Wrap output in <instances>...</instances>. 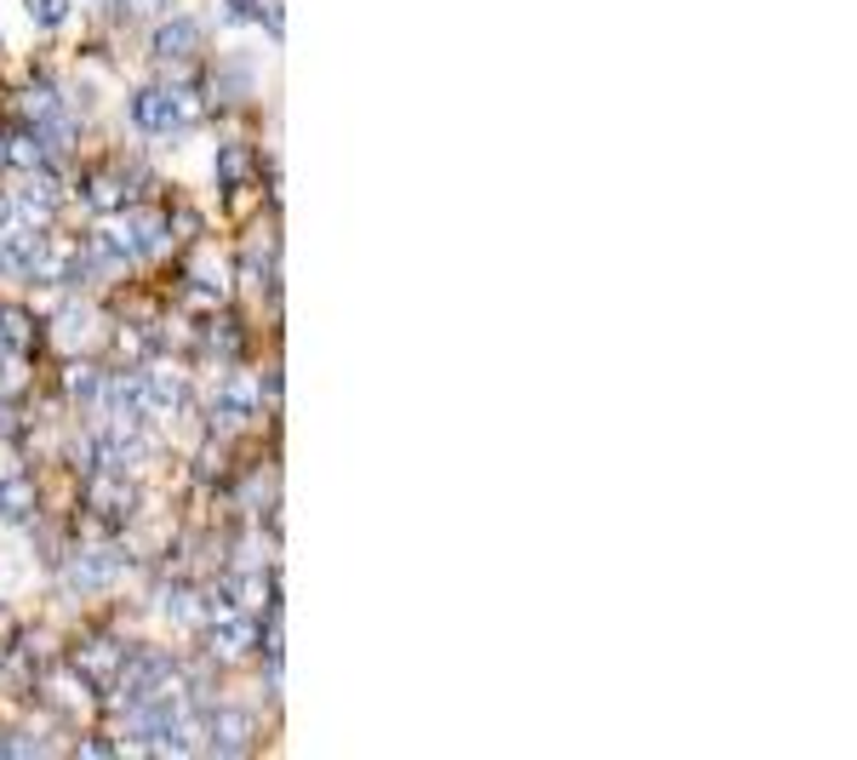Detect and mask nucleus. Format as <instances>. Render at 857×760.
I'll use <instances>...</instances> for the list:
<instances>
[{
    "label": "nucleus",
    "instance_id": "f257e3e1",
    "mask_svg": "<svg viewBox=\"0 0 857 760\" xmlns=\"http://www.w3.org/2000/svg\"><path fill=\"white\" fill-rule=\"evenodd\" d=\"M184 120H189V104L172 86H138L132 92V132L138 138H172V132H184Z\"/></svg>",
    "mask_w": 857,
    "mask_h": 760
},
{
    "label": "nucleus",
    "instance_id": "f03ea898",
    "mask_svg": "<svg viewBox=\"0 0 857 760\" xmlns=\"http://www.w3.org/2000/svg\"><path fill=\"white\" fill-rule=\"evenodd\" d=\"M195 46H200V17L195 12H178V17H166L155 35H149V58L155 63H178V58H195Z\"/></svg>",
    "mask_w": 857,
    "mask_h": 760
},
{
    "label": "nucleus",
    "instance_id": "7ed1b4c3",
    "mask_svg": "<svg viewBox=\"0 0 857 760\" xmlns=\"http://www.w3.org/2000/svg\"><path fill=\"white\" fill-rule=\"evenodd\" d=\"M120 572H126V554H120V549H86L81 561H74V577H81V589H109Z\"/></svg>",
    "mask_w": 857,
    "mask_h": 760
},
{
    "label": "nucleus",
    "instance_id": "20e7f679",
    "mask_svg": "<svg viewBox=\"0 0 857 760\" xmlns=\"http://www.w3.org/2000/svg\"><path fill=\"white\" fill-rule=\"evenodd\" d=\"M207 721H212V749H218V755H240V749L251 744L246 709H218V715H207Z\"/></svg>",
    "mask_w": 857,
    "mask_h": 760
},
{
    "label": "nucleus",
    "instance_id": "39448f33",
    "mask_svg": "<svg viewBox=\"0 0 857 760\" xmlns=\"http://www.w3.org/2000/svg\"><path fill=\"white\" fill-rule=\"evenodd\" d=\"M0 521H7V526H30L35 521L30 480H0Z\"/></svg>",
    "mask_w": 857,
    "mask_h": 760
},
{
    "label": "nucleus",
    "instance_id": "423d86ee",
    "mask_svg": "<svg viewBox=\"0 0 857 760\" xmlns=\"http://www.w3.org/2000/svg\"><path fill=\"white\" fill-rule=\"evenodd\" d=\"M81 675L92 680V687H115L120 652H115V646H86V652H81Z\"/></svg>",
    "mask_w": 857,
    "mask_h": 760
},
{
    "label": "nucleus",
    "instance_id": "0eeeda50",
    "mask_svg": "<svg viewBox=\"0 0 857 760\" xmlns=\"http://www.w3.org/2000/svg\"><path fill=\"white\" fill-rule=\"evenodd\" d=\"M161 246H166L161 218L155 212H138L132 218V235H126V252H132V258H149V252H161Z\"/></svg>",
    "mask_w": 857,
    "mask_h": 760
},
{
    "label": "nucleus",
    "instance_id": "6e6552de",
    "mask_svg": "<svg viewBox=\"0 0 857 760\" xmlns=\"http://www.w3.org/2000/svg\"><path fill=\"white\" fill-rule=\"evenodd\" d=\"M126 258H132V252H126L120 235H92V241H86V269H92V274H97V269L109 274V269H120Z\"/></svg>",
    "mask_w": 857,
    "mask_h": 760
},
{
    "label": "nucleus",
    "instance_id": "1a4fd4ad",
    "mask_svg": "<svg viewBox=\"0 0 857 760\" xmlns=\"http://www.w3.org/2000/svg\"><path fill=\"white\" fill-rule=\"evenodd\" d=\"M212 641H218V652H223V657L246 652V646H251V618H246V612H240V618L230 612V618H223V623L212 629Z\"/></svg>",
    "mask_w": 857,
    "mask_h": 760
},
{
    "label": "nucleus",
    "instance_id": "9d476101",
    "mask_svg": "<svg viewBox=\"0 0 857 760\" xmlns=\"http://www.w3.org/2000/svg\"><path fill=\"white\" fill-rule=\"evenodd\" d=\"M104 377H109L104 366H69V372H63V384H69L74 400H97V395H104Z\"/></svg>",
    "mask_w": 857,
    "mask_h": 760
},
{
    "label": "nucleus",
    "instance_id": "9b49d317",
    "mask_svg": "<svg viewBox=\"0 0 857 760\" xmlns=\"http://www.w3.org/2000/svg\"><path fill=\"white\" fill-rule=\"evenodd\" d=\"M12 207L52 212V207H58V184H52V177H35V184H23V189H17V200H12Z\"/></svg>",
    "mask_w": 857,
    "mask_h": 760
},
{
    "label": "nucleus",
    "instance_id": "f8f14e48",
    "mask_svg": "<svg viewBox=\"0 0 857 760\" xmlns=\"http://www.w3.org/2000/svg\"><path fill=\"white\" fill-rule=\"evenodd\" d=\"M251 69H258L251 58H223V92H230V97L251 92V86H258V74H251Z\"/></svg>",
    "mask_w": 857,
    "mask_h": 760
},
{
    "label": "nucleus",
    "instance_id": "ddd939ff",
    "mask_svg": "<svg viewBox=\"0 0 857 760\" xmlns=\"http://www.w3.org/2000/svg\"><path fill=\"white\" fill-rule=\"evenodd\" d=\"M86 326H92V315L81 309V303H69V309H63V320H58V338H63V349H81Z\"/></svg>",
    "mask_w": 857,
    "mask_h": 760
},
{
    "label": "nucleus",
    "instance_id": "4468645a",
    "mask_svg": "<svg viewBox=\"0 0 857 760\" xmlns=\"http://www.w3.org/2000/svg\"><path fill=\"white\" fill-rule=\"evenodd\" d=\"M23 7H30L40 30H63V17H69V0H23Z\"/></svg>",
    "mask_w": 857,
    "mask_h": 760
},
{
    "label": "nucleus",
    "instance_id": "2eb2a0df",
    "mask_svg": "<svg viewBox=\"0 0 857 760\" xmlns=\"http://www.w3.org/2000/svg\"><path fill=\"white\" fill-rule=\"evenodd\" d=\"M263 7L269 0H223V17L230 23H263Z\"/></svg>",
    "mask_w": 857,
    "mask_h": 760
},
{
    "label": "nucleus",
    "instance_id": "dca6fc26",
    "mask_svg": "<svg viewBox=\"0 0 857 760\" xmlns=\"http://www.w3.org/2000/svg\"><path fill=\"white\" fill-rule=\"evenodd\" d=\"M240 172H246V155H240V149H223V189H235Z\"/></svg>",
    "mask_w": 857,
    "mask_h": 760
},
{
    "label": "nucleus",
    "instance_id": "f3484780",
    "mask_svg": "<svg viewBox=\"0 0 857 760\" xmlns=\"http://www.w3.org/2000/svg\"><path fill=\"white\" fill-rule=\"evenodd\" d=\"M7 429H12V407H7V400H0V435H7Z\"/></svg>",
    "mask_w": 857,
    "mask_h": 760
},
{
    "label": "nucleus",
    "instance_id": "a211bd4d",
    "mask_svg": "<svg viewBox=\"0 0 857 760\" xmlns=\"http://www.w3.org/2000/svg\"><path fill=\"white\" fill-rule=\"evenodd\" d=\"M7 218H12V200H7V195H0V230H7Z\"/></svg>",
    "mask_w": 857,
    "mask_h": 760
},
{
    "label": "nucleus",
    "instance_id": "6ab92c4d",
    "mask_svg": "<svg viewBox=\"0 0 857 760\" xmlns=\"http://www.w3.org/2000/svg\"><path fill=\"white\" fill-rule=\"evenodd\" d=\"M0 166H7V143H0Z\"/></svg>",
    "mask_w": 857,
    "mask_h": 760
}]
</instances>
